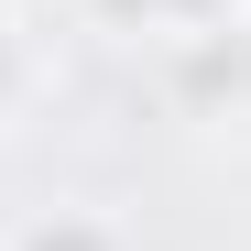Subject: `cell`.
<instances>
[{
    "instance_id": "cell-1",
    "label": "cell",
    "mask_w": 251,
    "mask_h": 251,
    "mask_svg": "<svg viewBox=\"0 0 251 251\" xmlns=\"http://www.w3.org/2000/svg\"><path fill=\"white\" fill-rule=\"evenodd\" d=\"M153 76L186 120H229L251 99V22L240 33H186V44H153Z\"/></svg>"
},
{
    "instance_id": "cell-2",
    "label": "cell",
    "mask_w": 251,
    "mask_h": 251,
    "mask_svg": "<svg viewBox=\"0 0 251 251\" xmlns=\"http://www.w3.org/2000/svg\"><path fill=\"white\" fill-rule=\"evenodd\" d=\"M55 99V44L33 22V0H0V131H22Z\"/></svg>"
},
{
    "instance_id": "cell-3",
    "label": "cell",
    "mask_w": 251,
    "mask_h": 251,
    "mask_svg": "<svg viewBox=\"0 0 251 251\" xmlns=\"http://www.w3.org/2000/svg\"><path fill=\"white\" fill-rule=\"evenodd\" d=\"M11 251H131V229L109 207H88V197H55V207H33L11 229Z\"/></svg>"
}]
</instances>
